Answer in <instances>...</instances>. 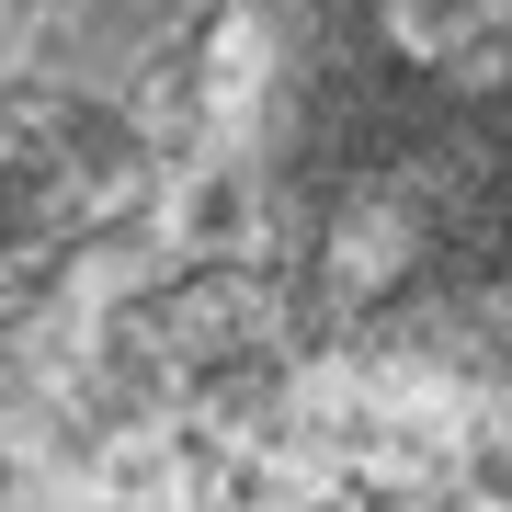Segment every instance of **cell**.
<instances>
[{
	"label": "cell",
	"instance_id": "obj_1",
	"mask_svg": "<svg viewBox=\"0 0 512 512\" xmlns=\"http://www.w3.org/2000/svg\"><path fill=\"white\" fill-rule=\"evenodd\" d=\"M342 160L399 285L512 342V0H342Z\"/></svg>",
	"mask_w": 512,
	"mask_h": 512
},
{
	"label": "cell",
	"instance_id": "obj_2",
	"mask_svg": "<svg viewBox=\"0 0 512 512\" xmlns=\"http://www.w3.org/2000/svg\"><path fill=\"white\" fill-rule=\"evenodd\" d=\"M205 0H0V228L57 205L194 46Z\"/></svg>",
	"mask_w": 512,
	"mask_h": 512
}]
</instances>
